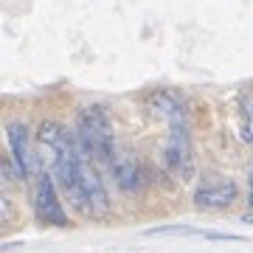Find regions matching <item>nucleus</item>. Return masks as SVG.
Segmentation results:
<instances>
[{
  "instance_id": "0eeeda50",
  "label": "nucleus",
  "mask_w": 253,
  "mask_h": 253,
  "mask_svg": "<svg viewBox=\"0 0 253 253\" xmlns=\"http://www.w3.org/2000/svg\"><path fill=\"white\" fill-rule=\"evenodd\" d=\"M37 138H40V144H42V146H48L51 152H56L59 146H65L68 141H73L76 135H73L65 124H59V121H42L40 132H37Z\"/></svg>"
},
{
  "instance_id": "f8f14e48",
  "label": "nucleus",
  "mask_w": 253,
  "mask_h": 253,
  "mask_svg": "<svg viewBox=\"0 0 253 253\" xmlns=\"http://www.w3.org/2000/svg\"><path fill=\"white\" fill-rule=\"evenodd\" d=\"M242 222H248V225H253V214H245V217H242Z\"/></svg>"
},
{
  "instance_id": "f03ea898",
  "label": "nucleus",
  "mask_w": 253,
  "mask_h": 253,
  "mask_svg": "<svg viewBox=\"0 0 253 253\" xmlns=\"http://www.w3.org/2000/svg\"><path fill=\"white\" fill-rule=\"evenodd\" d=\"M163 161L169 166V172L180 180L194 177V155H191L189 141V126H186V113L169 121V138L163 144Z\"/></svg>"
},
{
  "instance_id": "20e7f679",
  "label": "nucleus",
  "mask_w": 253,
  "mask_h": 253,
  "mask_svg": "<svg viewBox=\"0 0 253 253\" xmlns=\"http://www.w3.org/2000/svg\"><path fill=\"white\" fill-rule=\"evenodd\" d=\"M239 189L225 174H208L194 191V206L197 208H228L236 200Z\"/></svg>"
},
{
  "instance_id": "6e6552de",
  "label": "nucleus",
  "mask_w": 253,
  "mask_h": 253,
  "mask_svg": "<svg viewBox=\"0 0 253 253\" xmlns=\"http://www.w3.org/2000/svg\"><path fill=\"white\" fill-rule=\"evenodd\" d=\"M149 110H152L155 116H161L163 121H172V118L186 113L183 104L174 99L172 93H155V96H149Z\"/></svg>"
},
{
  "instance_id": "39448f33",
  "label": "nucleus",
  "mask_w": 253,
  "mask_h": 253,
  "mask_svg": "<svg viewBox=\"0 0 253 253\" xmlns=\"http://www.w3.org/2000/svg\"><path fill=\"white\" fill-rule=\"evenodd\" d=\"M110 169H113L118 189L126 191V194H132L144 186V169H141V161L132 152H116V158L110 161Z\"/></svg>"
},
{
  "instance_id": "9d476101",
  "label": "nucleus",
  "mask_w": 253,
  "mask_h": 253,
  "mask_svg": "<svg viewBox=\"0 0 253 253\" xmlns=\"http://www.w3.org/2000/svg\"><path fill=\"white\" fill-rule=\"evenodd\" d=\"M203 239H214V242H245V236L236 234H222V231H200Z\"/></svg>"
},
{
  "instance_id": "7ed1b4c3",
  "label": "nucleus",
  "mask_w": 253,
  "mask_h": 253,
  "mask_svg": "<svg viewBox=\"0 0 253 253\" xmlns=\"http://www.w3.org/2000/svg\"><path fill=\"white\" fill-rule=\"evenodd\" d=\"M34 214H37V219L45 222V225H56V228L68 225V214H65L59 197H56L54 177H48V174H37V183H34Z\"/></svg>"
},
{
  "instance_id": "423d86ee",
  "label": "nucleus",
  "mask_w": 253,
  "mask_h": 253,
  "mask_svg": "<svg viewBox=\"0 0 253 253\" xmlns=\"http://www.w3.org/2000/svg\"><path fill=\"white\" fill-rule=\"evenodd\" d=\"M6 135H9V146H11V158L17 163V174L26 177V174H34L37 166H34V155H31V146H28V129L26 124L20 121H11L6 126Z\"/></svg>"
},
{
  "instance_id": "9b49d317",
  "label": "nucleus",
  "mask_w": 253,
  "mask_h": 253,
  "mask_svg": "<svg viewBox=\"0 0 253 253\" xmlns=\"http://www.w3.org/2000/svg\"><path fill=\"white\" fill-rule=\"evenodd\" d=\"M248 203L253 206V166H251V172H248Z\"/></svg>"
},
{
  "instance_id": "1a4fd4ad",
  "label": "nucleus",
  "mask_w": 253,
  "mask_h": 253,
  "mask_svg": "<svg viewBox=\"0 0 253 253\" xmlns=\"http://www.w3.org/2000/svg\"><path fill=\"white\" fill-rule=\"evenodd\" d=\"M239 132L248 144H253V96L248 93L239 99Z\"/></svg>"
},
{
  "instance_id": "f257e3e1",
  "label": "nucleus",
  "mask_w": 253,
  "mask_h": 253,
  "mask_svg": "<svg viewBox=\"0 0 253 253\" xmlns=\"http://www.w3.org/2000/svg\"><path fill=\"white\" fill-rule=\"evenodd\" d=\"M76 141H79L82 152L90 155L93 161H107L113 152V124H110L104 107L90 104V107L79 110L76 118Z\"/></svg>"
}]
</instances>
